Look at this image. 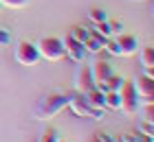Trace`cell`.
I'll return each mask as SVG.
<instances>
[{"mask_svg": "<svg viewBox=\"0 0 154 142\" xmlns=\"http://www.w3.org/2000/svg\"><path fill=\"white\" fill-rule=\"evenodd\" d=\"M68 107V96L66 94H48L35 105V118L38 120H51L55 116H60L62 112Z\"/></svg>", "mask_w": 154, "mask_h": 142, "instance_id": "cell-1", "label": "cell"}, {"mask_svg": "<svg viewBox=\"0 0 154 142\" xmlns=\"http://www.w3.org/2000/svg\"><path fill=\"white\" fill-rule=\"evenodd\" d=\"M68 109H71L75 116L79 118H93V120H103L106 116V109H99V107H93L84 94H77V96H68Z\"/></svg>", "mask_w": 154, "mask_h": 142, "instance_id": "cell-2", "label": "cell"}, {"mask_svg": "<svg viewBox=\"0 0 154 142\" xmlns=\"http://www.w3.org/2000/svg\"><path fill=\"white\" fill-rule=\"evenodd\" d=\"M38 51H40V57L42 59H46V61H62L66 57L64 53V39H60V37H42L38 42Z\"/></svg>", "mask_w": 154, "mask_h": 142, "instance_id": "cell-3", "label": "cell"}, {"mask_svg": "<svg viewBox=\"0 0 154 142\" xmlns=\"http://www.w3.org/2000/svg\"><path fill=\"white\" fill-rule=\"evenodd\" d=\"M119 96H121V107L119 109H121L125 116L137 114V109H139V94L134 90V81L125 79L123 85H121V90H119Z\"/></svg>", "mask_w": 154, "mask_h": 142, "instance_id": "cell-4", "label": "cell"}, {"mask_svg": "<svg viewBox=\"0 0 154 142\" xmlns=\"http://www.w3.org/2000/svg\"><path fill=\"white\" fill-rule=\"evenodd\" d=\"M40 51L35 44H31V42H20L18 48H16V61L20 66H38L40 63Z\"/></svg>", "mask_w": 154, "mask_h": 142, "instance_id": "cell-5", "label": "cell"}, {"mask_svg": "<svg viewBox=\"0 0 154 142\" xmlns=\"http://www.w3.org/2000/svg\"><path fill=\"white\" fill-rule=\"evenodd\" d=\"M90 74H93L95 88L101 90V92H106V79L112 74V66H110L108 61H103V59H97L93 66H90Z\"/></svg>", "mask_w": 154, "mask_h": 142, "instance_id": "cell-6", "label": "cell"}, {"mask_svg": "<svg viewBox=\"0 0 154 142\" xmlns=\"http://www.w3.org/2000/svg\"><path fill=\"white\" fill-rule=\"evenodd\" d=\"M93 74H90V66H79L75 70V92L77 94H86L88 90H93Z\"/></svg>", "mask_w": 154, "mask_h": 142, "instance_id": "cell-7", "label": "cell"}, {"mask_svg": "<svg viewBox=\"0 0 154 142\" xmlns=\"http://www.w3.org/2000/svg\"><path fill=\"white\" fill-rule=\"evenodd\" d=\"M64 53L73 63H82L84 57H86V51H84V44H79L77 39H73L71 35H66L64 39Z\"/></svg>", "mask_w": 154, "mask_h": 142, "instance_id": "cell-8", "label": "cell"}, {"mask_svg": "<svg viewBox=\"0 0 154 142\" xmlns=\"http://www.w3.org/2000/svg\"><path fill=\"white\" fill-rule=\"evenodd\" d=\"M117 44H119V51H121V57H132L139 48V42L134 35H119Z\"/></svg>", "mask_w": 154, "mask_h": 142, "instance_id": "cell-9", "label": "cell"}, {"mask_svg": "<svg viewBox=\"0 0 154 142\" xmlns=\"http://www.w3.org/2000/svg\"><path fill=\"white\" fill-rule=\"evenodd\" d=\"M134 90L139 96H154V79H150V77H139V79H134Z\"/></svg>", "mask_w": 154, "mask_h": 142, "instance_id": "cell-10", "label": "cell"}, {"mask_svg": "<svg viewBox=\"0 0 154 142\" xmlns=\"http://www.w3.org/2000/svg\"><path fill=\"white\" fill-rule=\"evenodd\" d=\"M103 42H106V39H101V37H97L95 33H90V37L84 42V51L97 55V53H101V51H103Z\"/></svg>", "mask_w": 154, "mask_h": 142, "instance_id": "cell-11", "label": "cell"}, {"mask_svg": "<svg viewBox=\"0 0 154 142\" xmlns=\"http://www.w3.org/2000/svg\"><path fill=\"white\" fill-rule=\"evenodd\" d=\"M84 98L93 105V107H99V109H106V105H103V92L101 90H97V88H93V90H88L86 94H84Z\"/></svg>", "mask_w": 154, "mask_h": 142, "instance_id": "cell-12", "label": "cell"}, {"mask_svg": "<svg viewBox=\"0 0 154 142\" xmlns=\"http://www.w3.org/2000/svg\"><path fill=\"white\" fill-rule=\"evenodd\" d=\"M90 33H95L97 37H101V39H110V37H115V35H112V31H110L108 20H106V22H97V24H93Z\"/></svg>", "mask_w": 154, "mask_h": 142, "instance_id": "cell-13", "label": "cell"}, {"mask_svg": "<svg viewBox=\"0 0 154 142\" xmlns=\"http://www.w3.org/2000/svg\"><path fill=\"white\" fill-rule=\"evenodd\" d=\"M103 105H106L108 109H119L121 107V96H119V92H103Z\"/></svg>", "mask_w": 154, "mask_h": 142, "instance_id": "cell-14", "label": "cell"}, {"mask_svg": "<svg viewBox=\"0 0 154 142\" xmlns=\"http://www.w3.org/2000/svg\"><path fill=\"white\" fill-rule=\"evenodd\" d=\"M123 81H125L123 77H119V74L112 72V74L106 79V92H108V90H110V92H119V90H121V85H123Z\"/></svg>", "mask_w": 154, "mask_h": 142, "instance_id": "cell-15", "label": "cell"}, {"mask_svg": "<svg viewBox=\"0 0 154 142\" xmlns=\"http://www.w3.org/2000/svg\"><path fill=\"white\" fill-rule=\"evenodd\" d=\"M71 37L77 39L79 44H84V42L90 37V28H86V26H73L71 28Z\"/></svg>", "mask_w": 154, "mask_h": 142, "instance_id": "cell-16", "label": "cell"}, {"mask_svg": "<svg viewBox=\"0 0 154 142\" xmlns=\"http://www.w3.org/2000/svg\"><path fill=\"white\" fill-rule=\"evenodd\" d=\"M88 18H90V22H93V24H97V22H106L108 13H106V9H101V7H95V9L88 11Z\"/></svg>", "mask_w": 154, "mask_h": 142, "instance_id": "cell-17", "label": "cell"}, {"mask_svg": "<svg viewBox=\"0 0 154 142\" xmlns=\"http://www.w3.org/2000/svg\"><path fill=\"white\" fill-rule=\"evenodd\" d=\"M141 66L143 68H150L154 66V46H148L141 51Z\"/></svg>", "mask_w": 154, "mask_h": 142, "instance_id": "cell-18", "label": "cell"}, {"mask_svg": "<svg viewBox=\"0 0 154 142\" xmlns=\"http://www.w3.org/2000/svg\"><path fill=\"white\" fill-rule=\"evenodd\" d=\"M103 51H106L108 55H112V57H121V51H119V44H117V39H106L103 42Z\"/></svg>", "mask_w": 154, "mask_h": 142, "instance_id": "cell-19", "label": "cell"}, {"mask_svg": "<svg viewBox=\"0 0 154 142\" xmlns=\"http://www.w3.org/2000/svg\"><path fill=\"white\" fill-rule=\"evenodd\" d=\"M0 4L7 9H24L29 4V0H0Z\"/></svg>", "mask_w": 154, "mask_h": 142, "instance_id": "cell-20", "label": "cell"}, {"mask_svg": "<svg viewBox=\"0 0 154 142\" xmlns=\"http://www.w3.org/2000/svg\"><path fill=\"white\" fill-rule=\"evenodd\" d=\"M139 133L141 136H148V138H152L154 136V125H152V120H148L145 118L141 125H139Z\"/></svg>", "mask_w": 154, "mask_h": 142, "instance_id": "cell-21", "label": "cell"}, {"mask_svg": "<svg viewBox=\"0 0 154 142\" xmlns=\"http://www.w3.org/2000/svg\"><path fill=\"white\" fill-rule=\"evenodd\" d=\"M60 138H57V133H55L53 129H48V131H44L42 133V138L38 140V142H57Z\"/></svg>", "mask_w": 154, "mask_h": 142, "instance_id": "cell-22", "label": "cell"}, {"mask_svg": "<svg viewBox=\"0 0 154 142\" xmlns=\"http://www.w3.org/2000/svg\"><path fill=\"white\" fill-rule=\"evenodd\" d=\"M9 42H11V35H9V31H5V28H0V48L9 46Z\"/></svg>", "mask_w": 154, "mask_h": 142, "instance_id": "cell-23", "label": "cell"}, {"mask_svg": "<svg viewBox=\"0 0 154 142\" xmlns=\"http://www.w3.org/2000/svg\"><path fill=\"white\" fill-rule=\"evenodd\" d=\"M108 24H110V31H112V35L121 33V28H123V24H121V22H110V20H108Z\"/></svg>", "mask_w": 154, "mask_h": 142, "instance_id": "cell-24", "label": "cell"}, {"mask_svg": "<svg viewBox=\"0 0 154 142\" xmlns=\"http://www.w3.org/2000/svg\"><path fill=\"white\" fill-rule=\"evenodd\" d=\"M97 140H101V142H119V140H115L112 136H108V133H99V136H97Z\"/></svg>", "mask_w": 154, "mask_h": 142, "instance_id": "cell-25", "label": "cell"}, {"mask_svg": "<svg viewBox=\"0 0 154 142\" xmlns=\"http://www.w3.org/2000/svg\"><path fill=\"white\" fill-rule=\"evenodd\" d=\"M143 70H145V72H143L145 77H150V79H154V66H150V68H143Z\"/></svg>", "mask_w": 154, "mask_h": 142, "instance_id": "cell-26", "label": "cell"}, {"mask_svg": "<svg viewBox=\"0 0 154 142\" xmlns=\"http://www.w3.org/2000/svg\"><path fill=\"white\" fill-rule=\"evenodd\" d=\"M132 2H143V0H132Z\"/></svg>", "mask_w": 154, "mask_h": 142, "instance_id": "cell-27", "label": "cell"}, {"mask_svg": "<svg viewBox=\"0 0 154 142\" xmlns=\"http://www.w3.org/2000/svg\"><path fill=\"white\" fill-rule=\"evenodd\" d=\"M57 142H66V140H57Z\"/></svg>", "mask_w": 154, "mask_h": 142, "instance_id": "cell-28", "label": "cell"}, {"mask_svg": "<svg viewBox=\"0 0 154 142\" xmlns=\"http://www.w3.org/2000/svg\"><path fill=\"white\" fill-rule=\"evenodd\" d=\"M150 120H152V125H154V118H150Z\"/></svg>", "mask_w": 154, "mask_h": 142, "instance_id": "cell-29", "label": "cell"}, {"mask_svg": "<svg viewBox=\"0 0 154 142\" xmlns=\"http://www.w3.org/2000/svg\"><path fill=\"white\" fill-rule=\"evenodd\" d=\"M95 142H101V140H97V138H95Z\"/></svg>", "mask_w": 154, "mask_h": 142, "instance_id": "cell-30", "label": "cell"}, {"mask_svg": "<svg viewBox=\"0 0 154 142\" xmlns=\"http://www.w3.org/2000/svg\"><path fill=\"white\" fill-rule=\"evenodd\" d=\"M152 16H154V9H152Z\"/></svg>", "mask_w": 154, "mask_h": 142, "instance_id": "cell-31", "label": "cell"}, {"mask_svg": "<svg viewBox=\"0 0 154 142\" xmlns=\"http://www.w3.org/2000/svg\"><path fill=\"white\" fill-rule=\"evenodd\" d=\"M152 142H154V136H152Z\"/></svg>", "mask_w": 154, "mask_h": 142, "instance_id": "cell-32", "label": "cell"}, {"mask_svg": "<svg viewBox=\"0 0 154 142\" xmlns=\"http://www.w3.org/2000/svg\"><path fill=\"white\" fill-rule=\"evenodd\" d=\"M0 7H2V4H0Z\"/></svg>", "mask_w": 154, "mask_h": 142, "instance_id": "cell-33", "label": "cell"}]
</instances>
